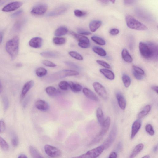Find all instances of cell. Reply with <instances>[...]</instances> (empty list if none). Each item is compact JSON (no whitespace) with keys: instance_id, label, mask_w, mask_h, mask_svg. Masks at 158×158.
Returning <instances> with one entry per match:
<instances>
[{"instance_id":"cell-29","label":"cell","mask_w":158,"mask_h":158,"mask_svg":"<svg viewBox=\"0 0 158 158\" xmlns=\"http://www.w3.org/2000/svg\"><path fill=\"white\" fill-rule=\"evenodd\" d=\"M93 51L102 57H105L107 55V53L105 51L103 48L98 46H94L92 48Z\"/></svg>"},{"instance_id":"cell-51","label":"cell","mask_w":158,"mask_h":158,"mask_svg":"<svg viewBox=\"0 0 158 158\" xmlns=\"http://www.w3.org/2000/svg\"><path fill=\"white\" fill-rule=\"evenodd\" d=\"M12 143L14 146H17L18 144V140L17 138L16 137L13 138L12 139Z\"/></svg>"},{"instance_id":"cell-3","label":"cell","mask_w":158,"mask_h":158,"mask_svg":"<svg viewBox=\"0 0 158 158\" xmlns=\"http://www.w3.org/2000/svg\"><path fill=\"white\" fill-rule=\"evenodd\" d=\"M125 20L127 26L130 29L139 31H145L148 29L146 26L131 15H127Z\"/></svg>"},{"instance_id":"cell-19","label":"cell","mask_w":158,"mask_h":158,"mask_svg":"<svg viewBox=\"0 0 158 158\" xmlns=\"http://www.w3.org/2000/svg\"><path fill=\"white\" fill-rule=\"evenodd\" d=\"M100 72L108 79L113 80L115 79V74L111 70H110L106 69H100Z\"/></svg>"},{"instance_id":"cell-37","label":"cell","mask_w":158,"mask_h":158,"mask_svg":"<svg viewBox=\"0 0 158 158\" xmlns=\"http://www.w3.org/2000/svg\"><path fill=\"white\" fill-rule=\"evenodd\" d=\"M69 54L71 56L79 60H83V59L82 56L77 52L74 51H70L69 52Z\"/></svg>"},{"instance_id":"cell-44","label":"cell","mask_w":158,"mask_h":158,"mask_svg":"<svg viewBox=\"0 0 158 158\" xmlns=\"http://www.w3.org/2000/svg\"><path fill=\"white\" fill-rule=\"evenodd\" d=\"M43 64L45 66L49 67H54L56 66V65L55 64L47 60L43 61Z\"/></svg>"},{"instance_id":"cell-40","label":"cell","mask_w":158,"mask_h":158,"mask_svg":"<svg viewBox=\"0 0 158 158\" xmlns=\"http://www.w3.org/2000/svg\"><path fill=\"white\" fill-rule=\"evenodd\" d=\"M65 63L67 66L71 68L77 70H79L80 69V68L79 66L74 62L66 61L65 62Z\"/></svg>"},{"instance_id":"cell-18","label":"cell","mask_w":158,"mask_h":158,"mask_svg":"<svg viewBox=\"0 0 158 158\" xmlns=\"http://www.w3.org/2000/svg\"><path fill=\"white\" fill-rule=\"evenodd\" d=\"M83 91L84 95L88 99L96 101L99 100L98 98L94 93L89 89L84 88Z\"/></svg>"},{"instance_id":"cell-38","label":"cell","mask_w":158,"mask_h":158,"mask_svg":"<svg viewBox=\"0 0 158 158\" xmlns=\"http://www.w3.org/2000/svg\"><path fill=\"white\" fill-rule=\"evenodd\" d=\"M146 132L150 135L152 136L155 134V131L153 127L150 124H147L145 127Z\"/></svg>"},{"instance_id":"cell-56","label":"cell","mask_w":158,"mask_h":158,"mask_svg":"<svg viewBox=\"0 0 158 158\" xmlns=\"http://www.w3.org/2000/svg\"><path fill=\"white\" fill-rule=\"evenodd\" d=\"M3 39V35L2 34L1 32H0V45L1 44L2 41Z\"/></svg>"},{"instance_id":"cell-41","label":"cell","mask_w":158,"mask_h":158,"mask_svg":"<svg viewBox=\"0 0 158 158\" xmlns=\"http://www.w3.org/2000/svg\"><path fill=\"white\" fill-rule=\"evenodd\" d=\"M74 14L76 17H81L85 16L86 14V13L84 11L75 10L74 11Z\"/></svg>"},{"instance_id":"cell-12","label":"cell","mask_w":158,"mask_h":158,"mask_svg":"<svg viewBox=\"0 0 158 158\" xmlns=\"http://www.w3.org/2000/svg\"><path fill=\"white\" fill-rule=\"evenodd\" d=\"M23 3L20 2H15L9 3L4 6L2 11L4 12H10L17 10L22 6Z\"/></svg>"},{"instance_id":"cell-4","label":"cell","mask_w":158,"mask_h":158,"mask_svg":"<svg viewBox=\"0 0 158 158\" xmlns=\"http://www.w3.org/2000/svg\"><path fill=\"white\" fill-rule=\"evenodd\" d=\"M111 124V119L110 117H107L105 120L102 125V128L101 131L94 139L92 140L91 145L97 144L104 137L110 128Z\"/></svg>"},{"instance_id":"cell-10","label":"cell","mask_w":158,"mask_h":158,"mask_svg":"<svg viewBox=\"0 0 158 158\" xmlns=\"http://www.w3.org/2000/svg\"><path fill=\"white\" fill-rule=\"evenodd\" d=\"M47 9L48 6L46 4L40 3L36 5L32 9L31 13L34 15H42L46 13Z\"/></svg>"},{"instance_id":"cell-22","label":"cell","mask_w":158,"mask_h":158,"mask_svg":"<svg viewBox=\"0 0 158 158\" xmlns=\"http://www.w3.org/2000/svg\"><path fill=\"white\" fill-rule=\"evenodd\" d=\"M122 56L123 59L125 62L131 63L133 62V58L126 49L124 48L122 50Z\"/></svg>"},{"instance_id":"cell-9","label":"cell","mask_w":158,"mask_h":158,"mask_svg":"<svg viewBox=\"0 0 158 158\" xmlns=\"http://www.w3.org/2000/svg\"><path fill=\"white\" fill-rule=\"evenodd\" d=\"M93 86L96 93L103 99L106 100L108 97L107 93L104 86L99 82H95L93 84Z\"/></svg>"},{"instance_id":"cell-5","label":"cell","mask_w":158,"mask_h":158,"mask_svg":"<svg viewBox=\"0 0 158 158\" xmlns=\"http://www.w3.org/2000/svg\"><path fill=\"white\" fill-rule=\"evenodd\" d=\"M79 75V73L76 71L64 70L53 74L51 76L50 79L53 81L63 78L68 76H77Z\"/></svg>"},{"instance_id":"cell-13","label":"cell","mask_w":158,"mask_h":158,"mask_svg":"<svg viewBox=\"0 0 158 158\" xmlns=\"http://www.w3.org/2000/svg\"><path fill=\"white\" fill-rule=\"evenodd\" d=\"M142 121L140 119L136 121L133 124L132 126L131 134V138L133 139L139 131L141 127Z\"/></svg>"},{"instance_id":"cell-36","label":"cell","mask_w":158,"mask_h":158,"mask_svg":"<svg viewBox=\"0 0 158 158\" xmlns=\"http://www.w3.org/2000/svg\"><path fill=\"white\" fill-rule=\"evenodd\" d=\"M0 146L4 151H7L9 150V146L8 144L1 136H0Z\"/></svg>"},{"instance_id":"cell-42","label":"cell","mask_w":158,"mask_h":158,"mask_svg":"<svg viewBox=\"0 0 158 158\" xmlns=\"http://www.w3.org/2000/svg\"><path fill=\"white\" fill-rule=\"evenodd\" d=\"M133 71L138 74L143 76L145 74V72L143 70L138 67L133 66Z\"/></svg>"},{"instance_id":"cell-39","label":"cell","mask_w":158,"mask_h":158,"mask_svg":"<svg viewBox=\"0 0 158 158\" xmlns=\"http://www.w3.org/2000/svg\"><path fill=\"white\" fill-rule=\"evenodd\" d=\"M60 89L62 90H67L69 88L68 83L66 81H62L58 84Z\"/></svg>"},{"instance_id":"cell-30","label":"cell","mask_w":158,"mask_h":158,"mask_svg":"<svg viewBox=\"0 0 158 158\" xmlns=\"http://www.w3.org/2000/svg\"><path fill=\"white\" fill-rule=\"evenodd\" d=\"M41 55L44 57L54 58L57 57L58 55V53L55 52H44L41 53Z\"/></svg>"},{"instance_id":"cell-62","label":"cell","mask_w":158,"mask_h":158,"mask_svg":"<svg viewBox=\"0 0 158 158\" xmlns=\"http://www.w3.org/2000/svg\"><path fill=\"white\" fill-rule=\"evenodd\" d=\"M110 2H112L113 4L115 3V1H114V0H113V1H110Z\"/></svg>"},{"instance_id":"cell-34","label":"cell","mask_w":158,"mask_h":158,"mask_svg":"<svg viewBox=\"0 0 158 158\" xmlns=\"http://www.w3.org/2000/svg\"><path fill=\"white\" fill-rule=\"evenodd\" d=\"M47 73V71L45 68L40 67L37 68L36 71V74L39 77H42L45 76Z\"/></svg>"},{"instance_id":"cell-7","label":"cell","mask_w":158,"mask_h":158,"mask_svg":"<svg viewBox=\"0 0 158 158\" xmlns=\"http://www.w3.org/2000/svg\"><path fill=\"white\" fill-rule=\"evenodd\" d=\"M117 133V128L115 125H114L110 134H109L108 137L102 145L104 147L105 149L110 148V147L111 146L115 140Z\"/></svg>"},{"instance_id":"cell-17","label":"cell","mask_w":158,"mask_h":158,"mask_svg":"<svg viewBox=\"0 0 158 158\" xmlns=\"http://www.w3.org/2000/svg\"><path fill=\"white\" fill-rule=\"evenodd\" d=\"M116 98L118 105L121 109L124 110L126 108V100L123 95L120 93H117L116 94Z\"/></svg>"},{"instance_id":"cell-20","label":"cell","mask_w":158,"mask_h":158,"mask_svg":"<svg viewBox=\"0 0 158 158\" xmlns=\"http://www.w3.org/2000/svg\"><path fill=\"white\" fill-rule=\"evenodd\" d=\"M102 24V22L100 20H92L89 24L90 29L91 32H95L100 28Z\"/></svg>"},{"instance_id":"cell-1","label":"cell","mask_w":158,"mask_h":158,"mask_svg":"<svg viewBox=\"0 0 158 158\" xmlns=\"http://www.w3.org/2000/svg\"><path fill=\"white\" fill-rule=\"evenodd\" d=\"M139 48L140 54L144 58L154 60L158 59V46L156 43L151 42L146 43L140 42Z\"/></svg>"},{"instance_id":"cell-49","label":"cell","mask_w":158,"mask_h":158,"mask_svg":"<svg viewBox=\"0 0 158 158\" xmlns=\"http://www.w3.org/2000/svg\"><path fill=\"white\" fill-rule=\"evenodd\" d=\"M133 74L134 77L138 80H141L143 78V75L138 74L133 71Z\"/></svg>"},{"instance_id":"cell-52","label":"cell","mask_w":158,"mask_h":158,"mask_svg":"<svg viewBox=\"0 0 158 158\" xmlns=\"http://www.w3.org/2000/svg\"><path fill=\"white\" fill-rule=\"evenodd\" d=\"M117 154L116 152H113L110 154L108 158H117Z\"/></svg>"},{"instance_id":"cell-21","label":"cell","mask_w":158,"mask_h":158,"mask_svg":"<svg viewBox=\"0 0 158 158\" xmlns=\"http://www.w3.org/2000/svg\"><path fill=\"white\" fill-rule=\"evenodd\" d=\"M68 83L69 87L74 92H79L83 89L82 86L78 84H75L72 81H70Z\"/></svg>"},{"instance_id":"cell-27","label":"cell","mask_w":158,"mask_h":158,"mask_svg":"<svg viewBox=\"0 0 158 158\" xmlns=\"http://www.w3.org/2000/svg\"><path fill=\"white\" fill-rule=\"evenodd\" d=\"M96 115L98 121L102 126L105 120L103 112L101 108L99 107L97 108Z\"/></svg>"},{"instance_id":"cell-25","label":"cell","mask_w":158,"mask_h":158,"mask_svg":"<svg viewBox=\"0 0 158 158\" xmlns=\"http://www.w3.org/2000/svg\"><path fill=\"white\" fill-rule=\"evenodd\" d=\"M68 30L66 27L61 26L57 29L54 32V35L57 36H61L66 34Z\"/></svg>"},{"instance_id":"cell-58","label":"cell","mask_w":158,"mask_h":158,"mask_svg":"<svg viewBox=\"0 0 158 158\" xmlns=\"http://www.w3.org/2000/svg\"><path fill=\"white\" fill-rule=\"evenodd\" d=\"M100 1L101 2V3L104 4H107L108 3V1Z\"/></svg>"},{"instance_id":"cell-46","label":"cell","mask_w":158,"mask_h":158,"mask_svg":"<svg viewBox=\"0 0 158 158\" xmlns=\"http://www.w3.org/2000/svg\"><path fill=\"white\" fill-rule=\"evenodd\" d=\"M3 102L5 110H7L9 107V102L7 97H5L4 98Z\"/></svg>"},{"instance_id":"cell-15","label":"cell","mask_w":158,"mask_h":158,"mask_svg":"<svg viewBox=\"0 0 158 158\" xmlns=\"http://www.w3.org/2000/svg\"><path fill=\"white\" fill-rule=\"evenodd\" d=\"M34 81L33 80H31L26 83L24 85L22 91L21 96V100H22L27 93L34 86Z\"/></svg>"},{"instance_id":"cell-47","label":"cell","mask_w":158,"mask_h":158,"mask_svg":"<svg viewBox=\"0 0 158 158\" xmlns=\"http://www.w3.org/2000/svg\"><path fill=\"white\" fill-rule=\"evenodd\" d=\"M79 46L81 48H88L90 46V43H86L83 42H79L78 43Z\"/></svg>"},{"instance_id":"cell-31","label":"cell","mask_w":158,"mask_h":158,"mask_svg":"<svg viewBox=\"0 0 158 158\" xmlns=\"http://www.w3.org/2000/svg\"><path fill=\"white\" fill-rule=\"evenodd\" d=\"M47 94L51 96H56L58 93V91L56 88L52 86L47 87L46 89Z\"/></svg>"},{"instance_id":"cell-35","label":"cell","mask_w":158,"mask_h":158,"mask_svg":"<svg viewBox=\"0 0 158 158\" xmlns=\"http://www.w3.org/2000/svg\"><path fill=\"white\" fill-rule=\"evenodd\" d=\"M66 39L63 37H55L53 39V42L55 44L57 45H62L64 44L66 42Z\"/></svg>"},{"instance_id":"cell-28","label":"cell","mask_w":158,"mask_h":158,"mask_svg":"<svg viewBox=\"0 0 158 158\" xmlns=\"http://www.w3.org/2000/svg\"><path fill=\"white\" fill-rule=\"evenodd\" d=\"M151 106L150 105L146 106L143 109V110L140 112L138 115V117L139 119L143 118L146 116L149 113L151 110Z\"/></svg>"},{"instance_id":"cell-16","label":"cell","mask_w":158,"mask_h":158,"mask_svg":"<svg viewBox=\"0 0 158 158\" xmlns=\"http://www.w3.org/2000/svg\"><path fill=\"white\" fill-rule=\"evenodd\" d=\"M42 41L41 38L39 37H35L30 41L29 45L32 47L39 48L41 46Z\"/></svg>"},{"instance_id":"cell-23","label":"cell","mask_w":158,"mask_h":158,"mask_svg":"<svg viewBox=\"0 0 158 158\" xmlns=\"http://www.w3.org/2000/svg\"><path fill=\"white\" fill-rule=\"evenodd\" d=\"M144 145L140 144L136 146L130 155L129 158H134L144 148Z\"/></svg>"},{"instance_id":"cell-33","label":"cell","mask_w":158,"mask_h":158,"mask_svg":"<svg viewBox=\"0 0 158 158\" xmlns=\"http://www.w3.org/2000/svg\"><path fill=\"white\" fill-rule=\"evenodd\" d=\"M122 79L123 84L125 88H129L131 83V80L129 76L127 74H124L122 76Z\"/></svg>"},{"instance_id":"cell-8","label":"cell","mask_w":158,"mask_h":158,"mask_svg":"<svg viewBox=\"0 0 158 158\" xmlns=\"http://www.w3.org/2000/svg\"><path fill=\"white\" fill-rule=\"evenodd\" d=\"M44 150L46 154L52 158L58 157L61 155L60 150L56 147L50 145H46L44 147Z\"/></svg>"},{"instance_id":"cell-26","label":"cell","mask_w":158,"mask_h":158,"mask_svg":"<svg viewBox=\"0 0 158 158\" xmlns=\"http://www.w3.org/2000/svg\"><path fill=\"white\" fill-rule=\"evenodd\" d=\"M29 150L30 154L32 158H44L34 147L30 146Z\"/></svg>"},{"instance_id":"cell-48","label":"cell","mask_w":158,"mask_h":158,"mask_svg":"<svg viewBox=\"0 0 158 158\" xmlns=\"http://www.w3.org/2000/svg\"><path fill=\"white\" fill-rule=\"evenodd\" d=\"M119 32V30L117 29H112L110 31V34L112 36H115L117 35Z\"/></svg>"},{"instance_id":"cell-2","label":"cell","mask_w":158,"mask_h":158,"mask_svg":"<svg viewBox=\"0 0 158 158\" xmlns=\"http://www.w3.org/2000/svg\"><path fill=\"white\" fill-rule=\"evenodd\" d=\"M19 38L15 36L6 43L5 48L12 60L17 56L19 50Z\"/></svg>"},{"instance_id":"cell-32","label":"cell","mask_w":158,"mask_h":158,"mask_svg":"<svg viewBox=\"0 0 158 158\" xmlns=\"http://www.w3.org/2000/svg\"><path fill=\"white\" fill-rule=\"evenodd\" d=\"M91 40L100 45L103 46L106 44V42L102 38L97 36H93L91 37Z\"/></svg>"},{"instance_id":"cell-24","label":"cell","mask_w":158,"mask_h":158,"mask_svg":"<svg viewBox=\"0 0 158 158\" xmlns=\"http://www.w3.org/2000/svg\"><path fill=\"white\" fill-rule=\"evenodd\" d=\"M70 34L74 36L79 42L89 43L90 41L88 38L85 36L78 34L74 32H70Z\"/></svg>"},{"instance_id":"cell-60","label":"cell","mask_w":158,"mask_h":158,"mask_svg":"<svg viewBox=\"0 0 158 158\" xmlns=\"http://www.w3.org/2000/svg\"><path fill=\"white\" fill-rule=\"evenodd\" d=\"M2 91V86L1 83L0 82V93H1Z\"/></svg>"},{"instance_id":"cell-11","label":"cell","mask_w":158,"mask_h":158,"mask_svg":"<svg viewBox=\"0 0 158 158\" xmlns=\"http://www.w3.org/2000/svg\"><path fill=\"white\" fill-rule=\"evenodd\" d=\"M68 8V7L67 5H61L48 13L46 16L47 17H51L60 15L66 12Z\"/></svg>"},{"instance_id":"cell-6","label":"cell","mask_w":158,"mask_h":158,"mask_svg":"<svg viewBox=\"0 0 158 158\" xmlns=\"http://www.w3.org/2000/svg\"><path fill=\"white\" fill-rule=\"evenodd\" d=\"M105 149L104 147L102 145L87 152L83 154L72 158H96L102 154Z\"/></svg>"},{"instance_id":"cell-61","label":"cell","mask_w":158,"mask_h":158,"mask_svg":"<svg viewBox=\"0 0 158 158\" xmlns=\"http://www.w3.org/2000/svg\"><path fill=\"white\" fill-rule=\"evenodd\" d=\"M150 156L149 155H145L141 158H150Z\"/></svg>"},{"instance_id":"cell-59","label":"cell","mask_w":158,"mask_h":158,"mask_svg":"<svg viewBox=\"0 0 158 158\" xmlns=\"http://www.w3.org/2000/svg\"><path fill=\"white\" fill-rule=\"evenodd\" d=\"M158 146L157 145L155 146L154 148L153 151L154 152H156L157 151Z\"/></svg>"},{"instance_id":"cell-50","label":"cell","mask_w":158,"mask_h":158,"mask_svg":"<svg viewBox=\"0 0 158 158\" xmlns=\"http://www.w3.org/2000/svg\"><path fill=\"white\" fill-rule=\"evenodd\" d=\"M5 128V124L3 121H0V133L4 132Z\"/></svg>"},{"instance_id":"cell-45","label":"cell","mask_w":158,"mask_h":158,"mask_svg":"<svg viewBox=\"0 0 158 158\" xmlns=\"http://www.w3.org/2000/svg\"><path fill=\"white\" fill-rule=\"evenodd\" d=\"M78 32L80 35H89L91 34L90 32L81 29H78Z\"/></svg>"},{"instance_id":"cell-55","label":"cell","mask_w":158,"mask_h":158,"mask_svg":"<svg viewBox=\"0 0 158 158\" xmlns=\"http://www.w3.org/2000/svg\"><path fill=\"white\" fill-rule=\"evenodd\" d=\"M134 2L133 1H124V4L126 5H128L131 4Z\"/></svg>"},{"instance_id":"cell-54","label":"cell","mask_w":158,"mask_h":158,"mask_svg":"<svg viewBox=\"0 0 158 158\" xmlns=\"http://www.w3.org/2000/svg\"><path fill=\"white\" fill-rule=\"evenodd\" d=\"M152 90L154 91L157 94H158V87L157 86H153L151 88Z\"/></svg>"},{"instance_id":"cell-53","label":"cell","mask_w":158,"mask_h":158,"mask_svg":"<svg viewBox=\"0 0 158 158\" xmlns=\"http://www.w3.org/2000/svg\"><path fill=\"white\" fill-rule=\"evenodd\" d=\"M22 13V11L21 10H20L16 12L13 13L12 15V17H15L20 15Z\"/></svg>"},{"instance_id":"cell-57","label":"cell","mask_w":158,"mask_h":158,"mask_svg":"<svg viewBox=\"0 0 158 158\" xmlns=\"http://www.w3.org/2000/svg\"><path fill=\"white\" fill-rule=\"evenodd\" d=\"M18 158H28L24 154L21 155Z\"/></svg>"},{"instance_id":"cell-14","label":"cell","mask_w":158,"mask_h":158,"mask_svg":"<svg viewBox=\"0 0 158 158\" xmlns=\"http://www.w3.org/2000/svg\"><path fill=\"white\" fill-rule=\"evenodd\" d=\"M35 106L38 110L42 111H46L49 108V105L46 101L41 100L37 101Z\"/></svg>"},{"instance_id":"cell-43","label":"cell","mask_w":158,"mask_h":158,"mask_svg":"<svg viewBox=\"0 0 158 158\" xmlns=\"http://www.w3.org/2000/svg\"><path fill=\"white\" fill-rule=\"evenodd\" d=\"M97 63L100 65V66L107 69H110L111 66L110 64L107 62L100 60H97L96 61Z\"/></svg>"}]
</instances>
